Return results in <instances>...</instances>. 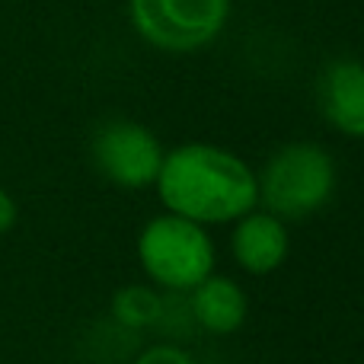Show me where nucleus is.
<instances>
[{
	"instance_id": "4",
	"label": "nucleus",
	"mask_w": 364,
	"mask_h": 364,
	"mask_svg": "<svg viewBox=\"0 0 364 364\" xmlns=\"http://www.w3.org/2000/svg\"><path fill=\"white\" fill-rule=\"evenodd\" d=\"M233 0H128L132 29L166 55L201 51L224 32Z\"/></svg>"
},
{
	"instance_id": "5",
	"label": "nucleus",
	"mask_w": 364,
	"mask_h": 364,
	"mask_svg": "<svg viewBox=\"0 0 364 364\" xmlns=\"http://www.w3.org/2000/svg\"><path fill=\"white\" fill-rule=\"evenodd\" d=\"M90 154H93L100 176L119 188L154 186L166 157L157 134L132 119H112L96 128Z\"/></svg>"
},
{
	"instance_id": "7",
	"label": "nucleus",
	"mask_w": 364,
	"mask_h": 364,
	"mask_svg": "<svg viewBox=\"0 0 364 364\" xmlns=\"http://www.w3.org/2000/svg\"><path fill=\"white\" fill-rule=\"evenodd\" d=\"M230 252L237 265L250 275H272L282 269L291 252L288 224L269 211H250L233 224Z\"/></svg>"
},
{
	"instance_id": "2",
	"label": "nucleus",
	"mask_w": 364,
	"mask_h": 364,
	"mask_svg": "<svg viewBox=\"0 0 364 364\" xmlns=\"http://www.w3.org/2000/svg\"><path fill=\"white\" fill-rule=\"evenodd\" d=\"M259 205L278 220H304L329 205L336 192V160L316 141L282 144L256 173Z\"/></svg>"
},
{
	"instance_id": "10",
	"label": "nucleus",
	"mask_w": 364,
	"mask_h": 364,
	"mask_svg": "<svg viewBox=\"0 0 364 364\" xmlns=\"http://www.w3.org/2000/svg\"><path fill=\"white\" fill-rule=\"evenodd\" d=\"M134 364H195V361H192V355H188L186 348L166 346L164 342V346H151L147 352H141Z\"/></svg>"
},
{
	"instance_id": "11",
	"label": "nucleus",
	"mask_w": 364,
	"mask_h": 364,
	"mask_svg": "<svg viewBox=\"0 0 364 364\" xmlns=\"http://www.w3.org/2000/svg\"><path fill=\"white\" fill-rule=\"evenodd\" d=\"M16 220H19L16 198H13V195L0 186V237H4V233H10L13 227H16Z\"/></svg>"
},
{
	"instance_id": "3",
	"label": "nucleus",
	"mask_w": 364,
	"mask_h": 364,
	"mask_svg": "<svg viewBox=\"0 0 364 364\" xmlns=\"http://www.w3.org/2000/svg\"><path fill=\"white\" fill-rule=\"evenodd\" d=\"M138 259L157 288L188 294L208 275H214V243L208 227L176 214H157L138 237Z\"/></svg>"
},
{
	"instance_id": "1",
	"label": "nucleus",
	"mask_w": 364,
	"mask_h": 364,
	"mask_svg": "<svg viewBox=\"0 0 364 364\" xmlns=\"http://www.w3.org/2000/svg\"><path fill=\"white\" fill-rule=\"evenodd\" d=\"M154 188L166 214L201 227L237 224L259 205L252 166L240 154L208 141H192L166 151Z\"/></svg>"
},
{
	"instance_id": "9",
	"label": "nucleus",
	"mask_w": 364,
	"mask_h": 364,
	"mask_svg": "<svg viewBox=\"0 0 364 364\" xmlns=\"http://www.w3.org/2000/svg\"><path fill=\"white\" fill-rule=\"evenodd\" d=\"M164 297L144 284H125L112 297V316L125 329H151L160 323Z\"/></svg>"
},
{
	"instance_id": "8",
	"label": "nucleus",
	"mask_w": 364,
	"mask_h": 364,
	"mask_svg": "<svg viewBox=\"0 0 364 364\" xmlns=\"http://www.w3.org/2000/svg\"><path fill=\"white\" fill-rule=\"evenodd\" d=\"M188 310L201 329L214 336H230L243 326L250 301L243 288L227 275H208L198 288L188 291Z\"/></svg>"
},
{
	"instance_id": "6",
	"label": "nucleus",
	"mask_w": 364,
	"mask_h": 364,
	"mask_svg": "<svg viewBox=\"0 0 364 364\" xmlns=\"http://www.w3.org/2000/svg\"><path fill=\"white\" fill-rule=\"evenodd\" d=\"M320 112L339 134L364 141V61L336 58L316 80Z\"/></svg>"
}]
</instances>
